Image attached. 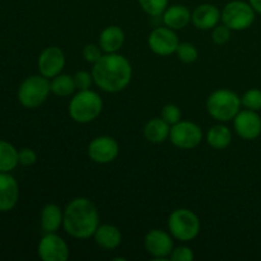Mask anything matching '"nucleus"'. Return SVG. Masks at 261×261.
I'll return each mask as SVG.
<instances>
[{
  "label": "nucleus",
  "mask_w": 261,
  "mask_h": 261,
  "mask_svg": "<svg viewBox=\"0 0 261 261\" xmlns=\"http://www.w3.org/2000/svg\"><path fill=\"white\" fill-rule=\"evenodd\" d=\"M92 76L94 84L106 93H119L130 84L133 78V66L124 55L103 54L93 64Z\"/></svg>",
  "instance_id": "f257e3e1"
},
{
  "label": "nucleus",
  "mask_w": 261,
  "mask_h": 261,
  "mask_svg": "<svg viewBox=\"0 0 261 261\" xmlns=\"http://www.w3.org/2000/svg\"><path fill=\"white\" fill-rule=\"evenodd\" d=\"M98 226V209L91 199L79 196L73 199L64 209L63 227L73 239H91Z\"/></svg>",
  "instance_id": "f03ea898"
},
{
  "label": "nucleus",
  "mask_w": 261,
  "mask_h": 261,
  "mask_svg": "<svg viewBox=\"0 0 261 261\" xmlns=\"http://www.w3.org/2000/svg\"><path fill=\"white\" fill-rule=\"evenodd\" d=\"M103 110V101L97 92L92 89L78 91L69 103V115L78 124H89L98 119Z\"/></svg>",
  "instance_id": "7ed1b4c3"
},
{
  "label": "nucleus",
  "mask_w": 261,
  "mask_h": 261,
  "mask_svg": "<svg viewBox=\"0 0 261 261\" xmlns=\"http://www.w3.org/2000/svg\"><path fill=\"white\" fill-rule=\"evenodd\" d=\"M241 97L233 91L219 88L206 98V111L218 122H228L241 111Z\"/></svg>",
  "instance_id": "20e7f679"
},
{
  "label": "nucleus",
  "mask_w": 261,
  "mask_h": 261,
  "mask_svg": "<svg viewBox=\"0 0 261 261\" xmlns=\"http://www.w3.org/2000/svg\"><path fill=\"white\" fill-rule=\"evenodd\" d=\"M167 227L173 239L181 242H189L198 237L200 232V219L190 209L180 208L170 214Z\"/></svg>",
  "instance_id": "39448f33"
},
{
  "label": "nucleus",
  "mask_w": 261,
  "mask_h": 261,
  "mask_svg": "<svg viewBox=\"0 0 261 261\" xmlns=\"http://www.w3.org/2000/svg\"><path fill=\"white\" fill-rule=\"evenodd\" d=\"M51 93V83L43 75H31L22 82L18 89V99L25 109H37L45 103Z\"/></svg>",
  "instance_id": "423d86ee"
},
{
  "label": "nucleus",
  "mask_w": 261,
  "mask_h": 261,
  "mask_svg": "<svg viewBox=\"0 0 261 261\" xmlns=\"http://www.w3.org/2000/svg\"><path fill=\"white\" fill-rule=\"evenodd\" d=\"M255 12L250 3L244 0H232L222 9L221 20L232 31H245L255 22Z\"/></svg>",
  "instance_id": "0eeeda50"
},
{
  "label": "nucleus",
  "mask_w": 261,
  "mask_h": 261,
  "mask_svg": "<svg viewBox=\"0 0 261 261\" xmlns=\"http://www.w3.org/2000/svg\"><path fill=\"white\" fill-rule=\"evenodd\" d=\"M170 140L180 149H194L203 140V130L195 122L181 120L171 126Z\"/></svg>",
  "instance_id": "6e6552de"
},
{
  "label": "nucleus",
  "mask_w": 261,
  "mask_h": 261,
  "mask_svg": "<svg viewBox=\"0 0 261 261\" xmlns=\"http://www.w3.org/2000/svg\"><path fill=\"white\" fill-rule=\"evenodd\" d=\"M87 153L92 162L98 163V165H109L114 162L119 155L120 145L115 138L101 135L91 140Z\"/></svg>",
  "instance_id": "1a4fd4ad"
},
{
  "label": "nucleus",
  "mask_w": 261,
  "mask_h": 261,
  "mask_svg": "<svg viewBox=\"0 0 261 261\" xmlns=\"http://www.w3.org/2000/svg\"><path fill=\"white\" fill-rule=\"evenodd\" d=\"M178 45L180 41L175 30H171L167 25L154 28L148 36V46L155 55L170 56L176 54Z\"/></svg>",
  "instance_id": "9d476101"
},
{
  "label": "nucleus",
  "mask_w": 261,
  "mask_h": 261,
  "mask_svg": "<svg viewBox=\"0 0 261 261\" xmlns=\"http://www.w3.org/2000/svg\"><path fill=\"white\" fill-rule=\"evenodd\" d=\"M38 256L43 261H66L70 250L63 237L54 233H46L38 244Z\"/></svg>",
  "instance_id": "9b49d317"
},
{
  "label": "nucleus",
  "mask_w": 261,
  "mask_h": 261,
  "mask_svg": "<svg viewBox=\"0 0 261 261\" xmlns=\"http://www.w3.org/2000/svg\"><path fill=\"white\" fill-rule=\"evenodd\" d=\"M144 247L154 259L165 260L171 256L173 249V237L162 229H152L144 237Z\"/></svg>",
  "instance_id": "f8f14e48"
},
{
  "label": "nucleus",
  "mask_w": 261,
  "mask_h": 261,
  "mask_svg": "<svg viewBox=\"0 0 261 261\" xmlns=\"http://www.w3.org/2000/svg\"><path fill=\"white\" fill-rule=\"evenodd\" d=\"M37 65L41 75L48 79L55 78L65 68V54L58 46L46 47L38 56Z\"/></svg>",
  "instance_id": "ddd939ff"
},
{
  "label": "nucleus",
  "mask_w": 261,
  "mask_h": 261,
  "mask_svg": "<svg viewBox=\"0 0 261 261\" xmlns=\"http://www.w3.org/2000/svg\"><path fill=\"white\" fill-rule=\"evenodd\" d=\"M236 134L244 140H255L261 135V117L257 111L242 110L233 119Z\"/></svg>",
  "instance_id": "4468645a"
},
{
  "label": "nucleus",
  "mask_w": 261,
  "mask_h": 261,
  "mask_svg": "<svg viewBox=\"0 0 261 261\" xmlns=\"http://www.w3.org/2000/svg\"><path fill=\"white\" fill-rule=\"evenodd\" d=\"M222 17V10L218 7L209 3L198 5L191 13V23L194 27L200 31L213 30L216 25H218Z\"/></svg>",
  "instance_id": "2eb2a0df"
},
{
  "label": "nucleus",
  "mask_w": 261,
  "mask_h": 261,
  "mask_svg": "<svg viewBox=\"0 0 261 261\" xmlns=\"http://www.w3.org/2000/svg\"><path fill=\"white\" fill-rule=\"evenodd\" d=\"M19 198L18 182L9 172H0V212H9Z\"/></svg>",
  "instance_id": "dca6fc26"
},
{
  "label": "nucleus",
  "mask_w": 261,
  "mask_h": 261,
  "mask_svg": "<svg viewBox=\"0 0 261 261\" xmlns=\"http://www.w3.org/2000/svg\"><path fill=\"white\" fill-rule=\"evenodd\" d=\"M125 32L119 25H107L101 31L98 45L105 54L117 53L124 46Z\"/></svg>",
  "instance_id": "f3484780"
},
{
  "label": "nucleus",
  "mask_w": 261,
  "mask_h": 261,
  "mask_svg": "<svg viewBox=\"0 0 261 261\" xmlns=\"http://www.w3.org/2000/svg\"><path fill=\"white\" fill-rule=\"evenodd\" d=\"M163 24L170 27L171 30H184L191 23V12L188 7L182 4L168 5L167 9L162 14Z\"/></svg>",
  "instance_id": "a211bd4d"
},
{
  "label": "nucleus",
  "mask_w": 261,
  "mask_h": 261,
  "mask_svg": "<svg viewBox=\"0 0 261 261\" xmlns=\"http://www.w3.org/2000/svg\"><path fill=\"white\" fill-rule=\"evenodd\" d=\"M96 244L103 250H115L121 245V231L114 224H99L93 234Z\"/></svg>",
  "instance_id": "6ab92c4d"
},
{
  "label": "nucleus",
  "mask_w": 261,
  "mask_h": 261,
  "mask_svg": "<svg viewBox=\"0 0 261 261\" xmlns=\"http://www.w3.org/2000/svg\"><path fill=\"white\" fill-rule=\"evenodd\" d=\"M41 228L45 233H54L63 227L64 211L56 204H46L40 217Z\"/></svg>",
  "instance_id": "aec40b11"
},
{
  "label": "nucleus",
  "mask_w": 261,
  "mask_h": 261,
  "mask_svg": "<svg viewBox=\"0 0 261 261\" xmlns=\"http://www.w3.org/2000/svg\"><path fill=\"white\" fill-rule=\"evenodd\" d=\"M171 125H168L162 117H154L147 121L143 129L144 138L149 143L153 144H160V143L166 142L170 139Z\"/></svg>",
  "instance_id": "412c9836"
},
{
  "label": "nucleus",
  "mask_w": 261,
  "mask_h": 261,
  "mask_svg": "<svg viewBox=\"0 0 261 261\" xmlns=\"http://www.w3.org/2000/svg\"><path fill=\"white\" fill-rule=\"evenodd\" d=\"M206 143L214 149H226L232 143V132L228 126L222 124L213 125L206 133Z\"/></svg>",
  "instance_id": "4be33fe9"
},
{
  "label": "nucleus",
  "mask_w": 261,
  "mask_h": 261,
  "mask_svg": "<svg viewBox=\"0 0 261 261\" xmlns=\"http://www.w3.org/2000/svg\"><path fill=\"white\" fill-rule=\"evenodd\" d=\"M18 165V150L14 145L5 140H0V172H12Z\"/></svg>",
  "instance_id": "5701e85b"
},
{
  "label": "nucleus",
  "mask_w": 261,
  "mask_h": 261,
  "mask_svg": "<svg viewBox=\"0 0 261 261\" xmlns=\"http://www.w3.org/2000/svg\"><path fill=\"white\" fill-rule=\"evenodd\" d=\"M51 93L58 97H69L76 91L73 75L69 74H59L51 79Z\"/></svg>",
  "instance_id": "b1692460"
},
{
  "label": "nucleus",
  "mask_w": 261,
  "mask_h": 261,
  "mask_svg": "<svg viewBox=\"0 0 261 261\" xmlns=\"http://www.w3.org/2000/svg\"><path fill=\"white\" fill-rule=\"evenodd\" d=\"M139 7L150 17H161L168 8V0H138Z\"/></svg>",
  "instance_id": "393cba45"
},
{
  "label": "nucleus",
  "mask_w": 261,
  "mask_h": 261,
  "mask_svg": "<svg viewBox=\"0 0 261 261\" xmlns=\"http://www.w3.org/2000/svg\"><path fill=\"white\" fill-rule=\"evenodd\" d=\"M176 55H177L178 60L184 64H191L195 63L199 58V51L193 43L190 42H182L178 45L177 50H176Z\"/></svg>",
  "instance_id": "a878e982"
},
{
  "label": "nucleus",
  "mask_w": 261,
  "mask_h": 261,
  "mask_svg": "<svg viewBox=\"0 0 261 261\" xmlns=\"http://www.w3.org/2000/svg\"><path fill=\"white\" fill-rule=\"evenodd\" d=\"M241 105L247 110L260 111L261 110V89H247L241 96Z\"/></svg>",
  "instance_id": "bb28decb"
},
{
  "label": "nucleus",
  "mask_w": 261,
  "mask_h": 261,
  "mask_svg": "<svg viewBox=\"0 0 261 261\" xmlns=\"http://www.w3.org/2000/svg\"><path fill=\"white\" fill-rule=\"evenodd\" d=\"M161 117L167 122L168 125H175L177 124L178 121H181V117H182V114H181L180 107L176 106L173 103H168L166 105L165 107L162 109V112H161Z\"/></svg>",
  "instance_id": "cd10ccee"
},
{
  "label": "nucleus",
  "mask_w": 261,
  "mask_h": 261,
  "mask_svg": "<svg viewBox=\"0 0 261 261\" xmlns=\"http://www.w3.org/2000/svg\"><path fill=\"white\" fill-rule=\"evenodd\" d=\"M231 33H232V30L231 28L227 27L226 24H218L216 25V27L213 28V32H212V40H213V42L216 43V45H226L227 42L229 41V38H231Z\"/></svg>",
  "instance_id": "c85d7f7f"
},
{
  "label": "nucleus",
  "mask_w": 261,
  "mask_h": 261,
  "mask_svg": "<svg viewBox=\"0 0 261 261\" xmlns=\"http://www.w3.org/2000/svg\"><path fill=\"white\" fill-rule=\"evenodd\" d=\"M82 54H83V58L87 63L96 64L97 61L102 58V55H103L105 53L102 51V48L99 47L98 43H97V45L96 43H87L83 47Z\"/></svg>",
  "instance_id": "c756f323"
},
{
  "label": "nucleus",
  "mask_w": 261,
  "mask_h": 261,
  "mask_svg": "<svg viewBox=\"0 0 261 261\" xmlns=\"http://www.w3.org/2000/svg\"><path fill=\"white\" fill-rule=\"evenodd\" d=\"M74 83H75L76 91H84V89H91L92 84L94 83L92 73H88L86 70L76 71L73 75Z\"/></svg>",
  "instance_id": "7c9ffc66"
},
{
  "label": "nucleus",
  "mask_w": 261,
  "mask_h": 261,
  "mask_svg": "<svg viewBox=\"0 0 261 261\" xmlns=\"http://www.w3.org/2000/svg\"><path fill=\"white\" fill-rule=\"evenodd\" d=\"M170 259L172 261H191L194 259V252L189 246H178L173 249Z\"/></svg>",
  "instance_id": "2f4dec72"
},
{
  "label": "nucleus",
  "mask_w": 261,
  "mask_h": 261,
  "mask_svg": "<svg viewBox=\"0 0 261 261\" xmlns=\"http://www.w3.org/2000/svg\"><path fill=\"white\" fill-rule=\"evenodd\" d=\"M18 160H19V165L28 167L37 162V154L31 148H23L18 152Z\"/></svg>",
  "instance_id": "473e14b6"
},
{
  "label": "nucleus",
  "mask_w": 261,
  "mask_h": 261,
  "mask_svg": "<svg viewBox=\"0 0 261 261\" xmlns=\"http://www.w3.org/2000/svg\"><path fill=\"white\" fill-rule=\"evenodd\" d=\"M249 3L255 12L261 14V0H249Z\"/></svg>",
  "instance_id": "72a5a7b5"
}]
</instances>
